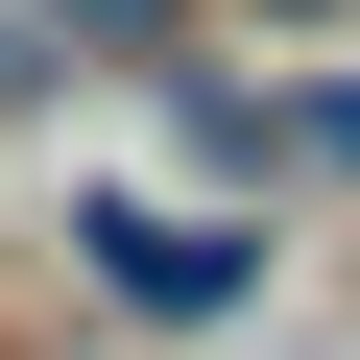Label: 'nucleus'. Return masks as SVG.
Masks as SVG:
<instances>
[{
	"instance_id": "obj_2",
	"label": "nucleus",
	"mask_w": 360,
	"mask_h": 360,
	"mask_svg": "<svg viewBox=\"0 0 360 360\" xmlns=\"http://www.w3.org/2000/svg\"><path fill=\"white\" fill-rule=\"evenodd\" d=\"M96 264H120L144 312H217V288H240V240H168V217H96Z\"/></svg>"
},
{
	"instance_id": "obj_4",
	"label": "nucleus",
	"mask_w": 360,
	"mask_h": 360,
	"mask_svg": "<svg viewBox=\"0 0 360 360\" xmlns=\"http://www.w3.org/2000/svg\"><path fill=\"white\" fill-rule=\"evenodd\" d=\"M217 25H360V0H217Z\"/></svg>"
},
{
	"instance_id": "obj_3",
	"label": "nucleus",
	"mask_w": 360,
	"mask_h": 360,
	"mask_svg": "<svg viewBox=\"0 0 360 360\" xmlns=\"http://www.w3.org/2000/svg\"><path fill=\"white\" fill-rule=\"evenodd\" d=\"M288 168H312V193H360V72H336V96H288Z\"/></svg>"
},
{
	"instance_id": "obj_1",
	"label": "nucleus",
	"mask_w": 360,
	"mask_h": 360,
	"mask_svg": "<svg viewBox=\"0 0 360 360\" xmlns=\"http://www.w3.org/2000/svg\"><path fill=\"white\" fill-rule=\"evenodd\" d=\"M72 49L144 72V49H193V0H25V72H72Z\"/></svg>"
}]
</instances>
